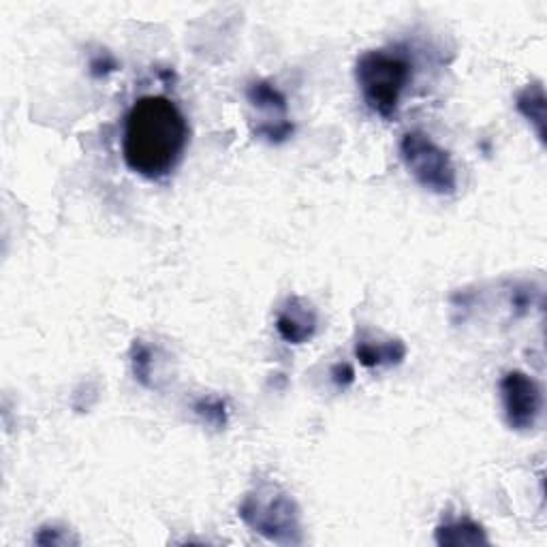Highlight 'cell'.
<instances>
[{
    "label": "cell",
    "mask_w": 547,
    "mask_h": 547,
    "mask_svg": "<svg viewBox=\"0 0 547 547\" xmlns=\"http://www.w3.org/2000/svg\"><path fill=\"white\" fill-rule=\"evenodd\" d=\"M317 325V310L298 295L289 298L276 317V330L289 345H304V342L312 340V336L317 334Z\"/></svg>",
    "instance_id": "52a82bcc"
},
{
    "label": "cell",
    "mask_w": 547,
    "mask_h": 547,
    "mask_svg": "<svg viewBox=\"0 0 547 547\" xmlns=\"http://www.w3.org/2000/svg\"><path fill=\"white\" fill-rule=\"evenodd\" d=\"M355 357L359 359V364L366 368L394 366V364H400L406 357V347L400 340H389V342H383V345H374V342L362 340L357 342Z\"/></svg>",
    "instance_id": "9c48e42d"
},
{
    "label": "cell",
    "mask_w": 547,
    "mask_h": 547,
    "mask_svg": "<svg viewBox=\"0 0 547 547\" xmlns=\"http://www.w3.org/2000/svg\"><path fill=\"white\" fill-rule=\"evenodd\" d=\"M62 530L60 528H41L39 535H37V543L39 545H65L69 539L60 535Z\"/></svg>",
    "instance_id": "5bb4252c"
},
{
    "label": "cell",
    "mask_w": 547,
    "mask_h": 547,
    "mask_svg": "<svg viewBox=\"0 0 547 547\" xmlns=\"http://www.w3.org/2000/svg\"><path fill=\"white\" fill-rule=\"evenodd\" d=\"M116 60H112V58H109L107 54H105V58L103 56H99V58H95V60H92V65H90V73L92 75H95V77H103V75H107V73H112V71H116Z\"/></svg>",
    "instance_id": "9a60e30c"
},
{
    "label": "cell",
    "mask_w": 547,
    "mask_h": 547,
    "mask_svg": "<svg viewBox=\"0 0 547 547\" xmlns=\"http://www.w3.org/2000/svg\"><path fill=\"white\" fill-rule=\"evenodd\" d=\"M193 411L197 417L206 421L208 426L214 428H225L229 421V411H227V402L218 396H203L195 402Z\"/></svg>",
    "instance_id": "8fae6325"
},
{
    "label": "cell",
    "mask_w": 547,
    "mask_h": 547,
    "mask_svg": "<svg viewBox=\"0 0 547 547\" xmlns=\"http://www.w3.org/2000/svg\"><path fill=\"white\" fill-rule=\"evenodd\" d=\"M131 364H133V374L135 379L142 383L144 387H150V374H152V349L144 345L142 340L133 342L131 349Z\"/></svg>",
    "instance_id": "7c38bea8"
},
{
    "label": "cell",
    "mask_w": 547,
    "mask_h": 547,
    "mask_svg": "<svg viewBox=\"0 0 547 547\" xmlns=\"http://www.w3.org/2000/svg\"><path fill=\"white\" fill-rule=\"evenodd\" d=\"M500 402L511 430L528 432L539 424L543 413V389L522 370H511L500 379Z\"/></svg>",
    "instance_id": "5b68a950"
},
{
    "label": "cell",
    "mask_w": 547,
    "mask_h": 547,
    "mask_svg": "<svg viewBox=\"0 0 547 547\" xmlns=\"http://www.w3.org/2000/svg\"><path fill=\"white\" fill-rule=\"evenodd\" d=\"M355 82L372 112L392 120L398 116L404 90L413 82V65L400 52L370 50L355 62Z\"/></svg>",
    "instance_id": "7a4b0ae2"
},
{
    "label": "cell",
    "mask_w": 547,
    "mask_h": 547,
    "mask_svg": "<svg viewBox=\"0 0 547 547\" xmlns=\"http://www.w3.org/2000/svg\"><path fill=\"white\" fill-rule=\"evenodd\" d=\"M518 112L533 124L537 137L545 142V90L541 82L524 86L515 97Z\"/></svg>",
    "instance_id": "30bf717a"
},
{
    "label": "cell",
    "mask_w": 547,
    "mask_h": 547,
    "mask_svg": "<svg viewBox=\"0 0 547 547\" xmlns=\"http://www.w3.org/2000/svg\"><path fill=\"white\" fill-rule=\"evenodd\" d=\"M238 513L250 530H255L265 539L280 545L302 543L300 509L276 483H259L253 492L244 496Z\"/></svg>",
    "instance_id": "3957f363"
},
{
    "label": "cell",
    "mask_w": 547,
    "mask_h": 547,
    "mask_svg": "<svg viewBox=\"0 0 547 547\" xmlns=\"http://www.w3.org/2000/svg\"><path fill=\"white\" fill-rule=\"evenodd\" d=\"M332 381L338 385V387H347L355 381V370L351 364H336L332 368Z\"/></svg>",
    "instance_id": "4fadbf2b"
},
{
    "label": "cell",
    "mask_w": 547,
    "mask_h": 547,
    "mask_svg": "<svg viewBox=\"0 0 547 547\" xmlns=\"http://www.w3.org/2000/svg\"><path fill=\"white\" fill-rule=\"evenodd\" d=\"M189 144V122L182 109L163 95L137 99L122 131V159L133 174L161 180L182 161Z\"/></svg>",
    "instance_id": "6da1fadb"
},
{
    "label": "cell",
    "mask_w": 547,
    "mask_h": 547,
    "mask_svg": "<svg viewBox=\"0 0 547 547\" xmlns=\"http://www.w3.org/2000/svg\"><path fill=\"white\" fill-rule=\"evenodd\" d=\"M434 539L439 545H447V547L449 545L451 547H477V545L490 543L483 526L473 520H468V518L443 522L439 528H436Z\"/></svg>",
    "instance_id": "ba28073f"
},
{
    "label": "cell",
    "mask_w": 547,
    "mask_h": 547,
    "mask_svg": "<svg viewBox=\"0 0 547 547\" xmlns=\"http://www.w3.org/2000/svg\"><path fill=\"white\" fill-rule=\"evenodd\" d=\"M400 156L413 178L426 191L453 195L458 189V174L451 156L434 139L421 131H409L400 139Z\"/></svg>",
    "instance_id": "277c9868"
},
{
    "label": "cell",
    "mask_w": 547,
    "mask_h": 547,
    "mask_svg": "<svg viewBox=\"0 0 547 547\" xmlns=\"http://www.w3.org/2000/svg\"><path fill=\"white\" fill-rule=\"evenodd\" d=\"M246 99L263 116L255 129L257 137L268 139L270 144H280L291 137L293 124L287 116V99L276 86L263 80L250 82L246 88Z\"/></svg>",
    "instance_id": "8992f818"
}]
</instances>
